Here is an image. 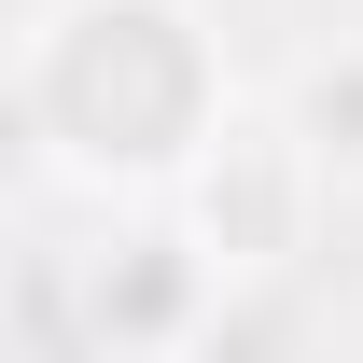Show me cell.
Wrapping results in <instances>:
<instances>
[{"instance_id":"cell-1","label":"cell","mask_w":363,"mask_h":363,"mask_svg":"<svg viewBox=\"0 0 363 363\" xmlns=\"http://www.w3.org/2000/svg\"><path fill=\"white\" fill-rule=\"evenodd\" d=\"M224 126L238 84L196 0H43L14 43V140L84 196H182Z\"/></svg>"},{"instance_id":"cell-3","label":"cell","mask_w":363,"mask_h":363,"mask_svg":"<svg viewBox=\"0 0 363 363\" xmlns=\"http://www.w3.org/2000/svg\"><path fill=\"white\" fill-rule=\"evenodd\" d=\"M70 294H84V350H210V308H224V252L154 210V224H112L98 252H70Z\"/></svg>"},{"instance_id":"cell-2","label":"cell","mask_w":363,"mask_h":363,"mask_svg":"<svg viewBox=\"0 0 363 363\" xmlns=\"http://www.w3.org/2000/svg\"><path fill=\"white\" fill-rule=\"evenodd\" d=\"M321 154H308V126H224L196 168H182V224L224 252V279H279L294 252L321 238Z\"/></svg>"},{"instance_id":"cell-4","label":"cell","mask_w":363,"mask_h":363,"mask_svg":"<svg viewBox=\"0 0 363 363\" xmlns=\"http://www.w3.org/2000/svg\"><path fill=\"white\" fill-rule=\"evenodd\" d=\"M294 126H308V154L335 182H363V43L308 56V84H294Z\"/></svg>"}]
</instances>
